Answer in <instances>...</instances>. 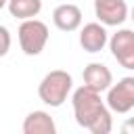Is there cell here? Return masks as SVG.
I'll return each mask as SVG.
<instances>
[{
  "instance_id": "cell-5",
  "label": "cell",
  "mask_w": 134,
  "mask_h": 134,
  "mask_svg": "<svg viewBox=\"0 0 134 134\" xmlns=\"http://www.w3.org/2000/svg\"><path fill=\"white\" fill-rule=\"evenodd\" d=\"M109 50L124 69L134 71V29H128V27L117 29L109 38Z\"/></svg>"
},
{
  "instance_id": "cell-15",
  "label": "cell",
  "mask_w": 134,
  "mask_h": 134,
  "mask_svg": "<svg viewBox=\"0 0 134 134\" xmlns=\"http://www.w3.org/2000/svg\"><path fill=\"white\" fill-rule=\"evenodd\" d=\"M130 19H132V21H134V8H132V13H130Z\"/></svg>"
},
{
  "instance_id": "cell-10",
  "label": "cell",
  "mask_w": 134,
  "mask_h": 134,
  "mask_svg": "<svg viewBox=\"0 0 134 134\" xmlns=\"http://www.w3.org/2000/svg\"><path fill=\"white\" fill-rule=\"evenodd\" d=\"M23 134H57V124L46 111H31L23 119Z\"/></svg>"
},
{
  "instance_id": "cell-2",
  "label": "cell",
  "mask_w": 134,
  "mask_h": 134,
  "mask_svg": "<svg viewBox=\"0 0 134 134\" xmlns=\"http://www.w3.org/2000/svg\"><path fill=\"white\" fill-rule=\"evenodd\" d=\"M71 88H73L71 73H67L63 69H52L42 77V82L38 86V96L48 107H61L67 100Z\"/></svg>"
},
{
  "instance_id": "cell-7",
  "label": "cell",
  "mask_w": 134,
  "mask_h": 134,
  "mask_svg": "<svg viewBox=\"0 0 134 134\" xmlns=\"http://www.w3.org/2000/svg\"><path fill=\"white\" fill-rule=\"evenodd\" d=\"M109 44V34H107V25H103L100 21H92L86 23L80 29V46L86 52H100L105 46Z\"/></svg>"
},
{
  "instance_id": "cell-4",
  "label": "cell",
  "mask_w": 134,
  "mask_h": 134,
  "mask_svg": "<svg viewBox=\"0 0 134 134\" xmlns=\"http://www.w3.org/2000/svg\"><path fill=\"white\" fill-rule=\"evenodd\" d=\"M107 107L113 113H128L134 109V75L121 77L117 84H111L105 98Z\"/></svg>"
},
{
  "instance_id": "cell-9",
  "label": "cell",
  "mask_w": 134,
  "mask_h": 134,
  "mask_svg": "<svg viewBox=\"0 0 134 134\" xmlns=\"http://www.w3.org/2000/svg\"><path fill=\"white\" fill-rule=\"evenodd\" d=\"M52 23L61 31H75L82 25V10H80V6L69 4V2L59 4L52 10Z\"/></svg>"
},
{
  "instance_id": "cell-14",
  "label": "cell",
  "mask_w": 134,
  "mask_h": 134,
  "mask_svg": "<svg viewBox=\"0 0 134 134\" xmlns=\"http://www.w3.org/2000/svg\"><path fill=\"white\" fill-rule=\"evenodd\" d=\"M6 4H8V0H0V10H2V8L6 6Z\"/></svg>"
},
{
  "instance_id": "cell-13",
  "label": "cell",
  "mask_w": 134,
  "mask_h": 134,
  "mask_svg": "<svg viewBox=\"0 0 134 134\" xmlns=\"http://www.w3.org/2000/svg\"><path fill=\"white\" fill-rule=\"evenodd\" d=\"M121 134H134V117H130L121 124Z\"/></svg>"
},
{
  "instance_id": "cell-11",
  "label": "cell",
  "mask_w": 134,
  "mask_h": 134,
  "mask_svg": "<svg viewBox=\"0 0 134 134\" xmlns=\"http://www.w3.org/2000/svg\"><path fill=\"white\" fill-rule=\"evenodd\" d=\"M6 8H8L10 17L25 21V19H34V17L40 15L42 0H8Z\"/></svg>"
},
{
  "instance_id": "cell-6",
  "label": "cell",
  "mask_w": 134,
  "mask_h": 134,
  "mask_svg": "<svg viewBox=\"0 0 134 134\" xmlns=\"http://www.w3.org/2000/svg\"><path fill=\"white\" fill-rule=\"evenodd\" d=\"M94 17L107 27H119L128 19L126 0H94Z\"/></svg>"
},
{
  "instance_id": "cell-3",
  "label": "cell",
  "mask_w": 134,
  "mask_h": 134,
  "mask_svg": "<svg viewBox=\"0 0 134 134\" xmlns=\"http://www.w3.org/2000/svg\"><path fill=\"white\" fill-rule=\"evenodd\" d=\"M17 36H19V46L23 50V54L27 57H38L44 46L48 44V25L40 19H25L21 21L19 29H17Z\"/></svg>"
},
{
  "instance_id": "cell-8",
  "label": "cell",
  "mask_w": 134,
  "mask_h": 134,
  "mask_svg": "<svg viewBox=\"0 0 134 134\" xmlns=\"http://www.w3.org/2000/svg\"><path fill=\"white\" fill-rule=\"evenodd\" d=\"M82 77H84V86L96 92H107L113 84V73L103 63H88L82 71Z\"/></svg>"
},
{
  "instance_id": "cell-1",
  "label": "cell",
  "mask_w": 134,
  "mask_h": 134,
  "mask_svg": "<svg viewBox=\"0 0 134 134\" xmlns=\"http://www.w3.org/2000/svg\"><path fill=\"white\" fill-rule=\"evenodd\" d=\"M71 105L77 126H82L90 134H109L113 130L111 109L100 98V92L88 86H80L71 94Z\"/></svg>"
},
{
  "instance_id": "cell-12",
  "label": "cell",
  "mask_w": 134,
  "mask_h": 134,
  "mask_svg": "<svg viewBox=\"0 0 134 134\" xmlns=\"http://www.w3.org/2000/svg\"><path fill=\"white\" fill-rule=\"evenodd\" d=\"M10 44H13V40H10V31H8L4 25H0V59L8 54Z\"/></svg>"
}]
</instances>
